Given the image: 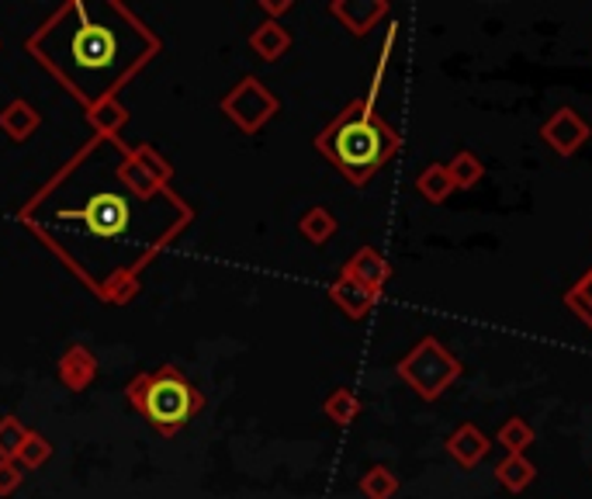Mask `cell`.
<instances>
[{
	"label": "cell",
	"instance_id": "1",
	"mask_svg": "<svg viewBox=\"0 0 592 499\" xmlns=\"http://www.w3.org/2000/svg\"><path fill=\"white\" fill-rule=\"evenodd\" d=\"M17 222L104 305H128L195 208L152 181L122 136H90L17 208Z\"/></svg>",
	"mask_w": 592,
	"mask_h": 499
},
{
	"label": "cell",
	"instance_id": "2",
	"mask_svg": "<svg viewBox=\"0 0 592 499\" xmlns=\"http://www.w3.org/2000/svg\"><path fill=\"white\" fill-rule=\"evenodd\" d=\"M160 49V35L122 0H66L25 38V52L84 111L119 101V90L157 60Z\"/></svg>",
	"mask_w": 592,
	"mask_h": 499
},
{
	"label": "cell",
	"instance_id": "3",
	"mask_svg": "<svg viewBox=\"0 0 592 499\" xmlns=\"http://www.w3.org/2000/svg\"><path fill=\"white\" fill-rule=\"evenodd\" d=\"M316 149L326 157L350 184H368L395 160L403 136L381 119L368 98H354L336 119L316 136Z\"/></svg>",
	"mask_w": 592,
	"mask_h": 499
},
{
	"label": "cell",
	"instance_id": "4",
	"mask_svg": "<svg viewBox=\"0 0 592 499\" xmlns=\"http://www.w3.org/2000/svg\"><path fill=\"white\" fill-rule=\"evenodd\" d=\"M128 406L139 416H146L163 437L181 434L190 419L201 416L205 395L187 381V375L177 364H160V368L136 375L125 386Z\"/></svg>",
	"mask_w": 592,
	"mask_h": 499
},
{
	"label": "cell",
	"instance_id": "5",
	"mask_svg": "<svg viewBox=\"0 0 592 499\" xmlns=\"http://www.w3.org/2000/svg\"><path fill=\"white\" fill-rule=\"evenodd\" d=\"M398 378L423 399V402H436L457 378H461V361H457L436 337H423L416 348L398 361Z\"/></svg>",
	"mask_w": 592,
	"mask_h": 499
},
{
	"label": "cell",
	"instance_id": "6",
	"mask_svg": "<svg viewBox=\"0 0 592 499\" xmlns=\"http://www.w3.org/2000/svg\"><path fill=\"white\" fill-rule=\"evenodd\" d=\"M219 111L236 129L250 132V136H254V132H260L281 111V101L274 98L271 90H267V84L260 81V76H243V81L219 101Z\"/></svg>",
	"mask_w": 592,
	"mask_h": 499
},
{
	"label": "cell",
	"instance_id": "7",
	"mask_svg": "<svg viewBox=\"0 0 592 499\" xmlns=\"http://www.w3.org/2000/svg\"><path fill=\"white\" fill-rule=\"evenodd\" d=\"M592 129L576 108H558L547 114V122L541 125V139L558 153V157H576V153L589 143Z\"/></svg>",
	"mask_w": 592,
	"mask_h": 499
},
{
	"label": "cell",
	"instance_id": "8",
	"mask_svg": "<svg viewBox=\"0 0 592 499\" xmlns=\"http://www.w3.org/2000/svg\"><path fill=\"white\" fill-rule=\"evenodd\" d=\"M55 378L63 381V389L84 392L94 386V378H98V357H94V351L84 348V343H70L60 354V361H55Z\"/></svg>",
	"mask_w": 592,
	"mask_h": 499
},
{
	"label": "cell",
	"instance_id": "9",
	"mask_svg": "<svg viewBox=\"0 0 592 499\" xmlns=\"http://www.w3.org/2000/svg\"><path fill=\"white\" fill-rule=\"evenodd\" d=\"M343 278H354V281H360L365 288H371V292H385V284H388V278H392V264L385 260V254L381 249H374V246H360V249H354V257L343 264V271H340Z\"/></svg>",
	"mask_w": 592,
	"mask_h": 499
},
{
	"label": "cell",
	"instance_id": "10",
	"mask_svg": "<svg viewBox=\"0 0 592 499\" xmlns=\"http://www.w3.org/2000/svg\"><path fill=\"white\" fill-rule=\"evenodd\" d=\"M330 14L350 35H368L381 17H388V0H333Z\"/></svg>",
	"mask_w": 592,
	"mask_h": 499
},
{
	"label": "cell",
	"instance_id": "11",
	"mask_svg": "<svg viewBox=\"0 0 592 499\" xmlns=\"http://www.w3.org/2000/svg\"><path fill=\"white\" fill-rule=\"evenodd\" d=\"M492 451V440L474 427V424H461L451 437H447V454L454 458L461 468H479Z\"/></svg>",
	"mask_w": 592,
	"mask_h": 499
},
{
	"label": "cell",
	"instance_id": "12",
	"mask_svg": "<svg viewBox=\"0 0 592 499\" xmlns=\"http://www.w3.org/2000/svg\"><path fill=\"white\" fill-rule=\"evenodd\" d=\"M38 129H42V111L28 105L25 98H14L0 108V132H4L11 143H28Z\"/></svg>",
	"mask_w": 592,
	"mask_h": 499
},
{
	"label": "cell",
	"instance_id": "13",
	"mask_svg": "<svg viewBox=\"0 0 592 499\" xmlns=\"http://www.w3.org/2000/svg\"><path fill=\"white\" fill-rule=\"evenodd\" d=\"M330 299H333V305H340V313L343 316H350V319H365L374 305H378V292H371V288H365L360 281H354V278H336L333 284H330Z\"/></svg>",
	"mask_w": 592,
	"mask_h": 499
},
{
	"label": "cell",
	"instance_id": "14",
	"mask_svg": "<svg viewBox=\"0 0 592 499\" xmlns=\"http://www.w3.org/2000/svg\"><path fill=\"white\" fill-rule=\"evenodd\" d=\"M250 49H254V56L260 63H278L284 52L292 49V32L284 28L281 22H260L254 32H250Z\"/></svg>",
	"mask_w": 592,
	"mask_h": 499
},
{
	"label": "cell",
	"instance_id": "15",
	"mask_svg": "<svg viewBox=\"0 0 592 499\" xmlns=\"http://www.w3.org/2000/svg\"><path fill=\"white\" fill-rule=\"evenodd\" d=\"M495 478H499V486L509 489V492H527L533 486V478H538V468L527 454H506L499 465H495Z\"/></svg>",
	"mask_w": 592,
	"mask_h": 499
},
{
	"label": "cell",
	"instance_id": "16",
	"mask_svg": "<svg viewBox=\"0 0 592 499\" xmlns=\"http://www.w3.org/2000/svg\"><path fill=\"white\" fill-rule=\"evenodd\" d=\"M416 191L423 195L430 205H444L451 195H454V181H451V170H447V163H430V167H423V174L416 178Z\"/></svg>",
	"mask_w": 592,
	"mask_h": 499
},
{
	"label": "cell",
	"instance_id": "17",
	"mask_svg": "<svg viewBox=\"0 0 592 499\" xmlns=\"http://www.w3.org/2000/svg\"><path fill=\"white\" fill-rule=\"evenodd\" d=\"M87 125L94 129V136H122V129L128 125V108L122 101H104L87 111Z\"/></svg>",
	"mask_w": 592,
	"mask_h": 499
},
{
	"label": "cell",
	"instance_id": "18",
	"mask_svg": "<svg viewBox=\"0 0 592 499\" xmlns=\"http://www.w3.org/2000/svg\"><path fill=\"white\" fill-rule=\"evenodd\" d=\"M360 410H365V402H360V395L354 389H333L326 399H322V413H326L336 427H350L360 416Z\"/></svg>",
	"mask_w": 592,
	"mask_h": 499
},
{
	"label": "cell",
	"instance_id": "19",
	"mask_svg": "<svg viewBox=\"0 0 592 499\" xmlns=\"http://www.w3.org/2000/svg\"><path fill=\"white\" fill-rule=\"evenodd\" d=\"M336 229H340V222H336V216L330 212V208H322V205H316V208H309L301 219H298V233L309 240V243H316V246H322V243H330L333 236H336Z\"/></svg>",
	"mask_w": 592,
	"mask_h": 499
},
{
	"label": "cell",
	"instance_id": "20",
	"mask_svg": "<svg viewBox=\"0 0 592 499\" xmlns=\"http://www.w3.org/2000/svg\"><path fill=\"white\" fill-rule=\"evenodd\" d=\"M533 437H538V430H533L530 419L509 416L506 424L495 430V445H503L506 454H527V448L533 445Z\"/></svg>",
	"mask_w": 592,
	"mask_h": 499
},
{
	"label": "cell",
	"instance_id": "21",
	"mask_svg": "<svg viewBox=\"0 0 592 499\" xmlns=\"http://www.w3.org/2000/svg\"><path fill=\"white\" fill-rule=\"evenodd\" d=\"M447 170H451V181H454V187L457 191H468V187H474V184H482V178H485V163L474 157L471 149H461L457 157L447 163Z\"/></svg>",
	"mask_w": 592,
	"mask_h": 499
},
{
	"label": "cell",
	"instance_id": "22",
	"mask_svg": "<svg viewBox=\"0 0 592 499\" xmlns=\"http://www.w3.org/2000/svg\"><path fill=\"white\" fill-rule=\"evenodd\" d=\"M357 486L365 499H392L398 492V475L385 465H371L365 475H360Z\"/></svg>",
	"mask_w": 592,
	"mask_h": 499
},
{
	"label": "cell",
	"instance_id": "23",
	"mask_svg": "<svg viewBox=\"0 0 592 499\" xmlns=\"http://www.w3.org/2000/svg\"><path fill=\"white\" fill-rule=\"evenodd\" d=\"M565 305H568L571 316H576L582 326H589V330H592V267L565 292Z\"/></svg>",
	"mask_w": 592,
	"mask_h": 499
},
{
	"label": "cell",
	"instance_id": "24",
	"mask_svg": "<svg viewBox=\"0 0 592 499\" xmlns=\"http://www.w3.org/2000/svg\"><path fill=\"white\" fill-rule=\"evenodd\" d=\"M52 458V445H49V437H42L38 430H32L28 434V440L22 445V451H17V458L14 462L22 465L25 472H35V468H42L46 462Z\"/></svg>",
	"mask_w": 592,
	"mask_h": 499
},
{
	"label": "cell",
	"instance_id": "25",
	"mask_svg": "<svg viewBox=\"0 0 592 499\" xmlns=\"http://www.w3.org/2000/svg\"><path fill=\"white\" fill-rule=\"evenodd\" d=\"M132 157H136V163L157 184H170V181H174V167H170V160H163L152 146H132Z\"/></svg>",
	"mask_w": 592,
	"mask_h": 499
},
{
	"label": "cell",
	"instance_id": "26",
	"mask_svg": "<svg viewBox=\"0 0 592 499\" xmlns=\"http://www.w3.org/2000/svg\"><path fill=\"white\" fill-rule=\"evenodd\" d=\"M28 434L32 430L17 416H0V458H17Z\"/></svg>",
	"mask_w": 592,
	"mask_h": 499
},
{
	"label": "cell",
	"instance_id": "27",
	"mask_svg": "<svg viewBox=\"0 0 592 499\" xmlns=\"http://www.w3.org/2000/svg\"><path fill=\"white\" fill-rule=\"evenodd\" d=\"M392 49H395V28H388V35H385V46H381V56H378V70H374V76H371V90L365 94V98H368L371 105L378 101L381 84H385V70H388V63H392Z\"/></svg>",
	"mask_w": 592,
	"mask_h": 499
},
{
	"label": "cell",
	"instance_id": "28",
	"mask_svg": "<svg viewBox=\"0 0 592 499\" xmlns=\"http://www.w3.org/2000/svg\"><path fill=\"white\" fill-rule=\"evenodd\" d=\"M25 478V468L14 462V458H0V496H11L17 492V486H22Z\"/></svg>",
	"mask_w": 592,
	"mask_h": 499
},
{
	"label": "cell",
	"instance_id": "29",
	"mask_svg": "<svg viewBox=\"0 0 592 499\" xmlns=\"http://www.w3.org/2000/svg\"><path fill=\"white\" fill-rule=\"evenodd\" d=\"M260 8L267 11V17H271V22H278V17L288 14L295 4H292V0H260Z\"/></svg>",
	"mask_w": 592,
	"mask_h": 499
}]
</instances>
